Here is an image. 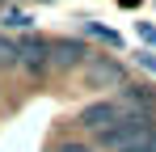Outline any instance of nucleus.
Masks as SVG:
<instances>
[{"instance_id": "nucleus-1", "label": "nucleus", "mask_w": 156, "mask_h": 152, "mask_svg": "<svg viewBox=\"0 0 156 152\" xmlns=\"http://www.w3.org/2000/svg\"><path fill=\"white\" fill-rule=\"evenodd\" d=\"M148 131H152V118H148V114H118L105 131H97V144L122 152V148H131L135 139H144Z\"/></svg>"}, {"instance_id": "nucleus-2", "label": "nucleus", "mask_w": 156, "mask_h": 152, "mask_svg": "<svg viewBox=\"0 0 156 152\" xmlns=\"http://www.w3.org/2000/svg\"><path fill=\"white\" fill-rule=\"evenodd\" d=\"M17 63H26L34 76L47 72V68H51V42H47V38H38V34L21 38V42H17Z\"/></svg>"}, {"instance_id": "nucleus-3", "label": "nucleus", "mask_w": 156, "mask_h": 152, "mask_svg": "<svg viewBox=\"0 0 156 152\" xmlns=\"http://www.w3.org/2000/svg\"><path fill=\"white\" fill-rule=\"evenodd\" d=\"M114 118H118V101H93L80 110V127H89V131H105Z\"/></svg>"}, {"instance_id": "nucleus-4", "label": "nucleus", "mask_w": 156, "mask_h": 152, "mask_svg": "<svg viewBox=\"0 0 156 152\" xmlns=\"http://www.w3.org/2000/svg\"><path fill=\"white\" fill-rule=\"evenodd\" d=\"M51 63H59V68H80V63H89V51L80 47V42H51Z\"/></svg>"}, {"instance_id": "nucleus-5", "label": "nucleus", "mask_w": 156, "mask_h": 152, "mask_svg": "<svg viewBox=\"0 0 156 152\" xmlns=\"http://www.w3.org/2000/svg\"><path fill=\"white\" fill-rule=\"evenodd\" d=\"M122 97H127V101H139L144 110H156V93L148 89V85H127V89H122Z\"/></svg>"}, {"instance_id": "nucleus-6", "label": "nucleus", "mask_w": 156, "mask_h": 152, "mask_svg": "<svg viewBox=\"0 0 156 152\" xmlns=\"http://www.w3.org/2000/svg\"><path fill=\"white\" fill-rule=\"evenodd\" d=\"M89 72H93V80H118V63L114 59H89Z\"/></svg>"}, {"instance_id": "nucleus-7", "label": "nucleus", "mask_w": 156, "mask_h": 152, "mask_svg": "<svg viewBox=\"0 0 156 152\" xmlns=\"http://www.w3.org/2000/svg\"><path fill=\"white\" fill-rule=\"evenodd\" d=\"M13 63H17V42L0 38V68H13Z\"/></svg>"}, {"instance_id": "nucleus-8", "label": "nucleus", "mask_w": 156, "mask_h": 152, "mask_svg": "<svg viewBox=\"0 0 156 152\" xmlns=\"http://www.w3.org/2000/svg\"><path fill=\"white\" fill-rule=\"evenodd\" d=\"M59 152H89V148H84V144H63Z\"/></svg>"}]
</instances>
